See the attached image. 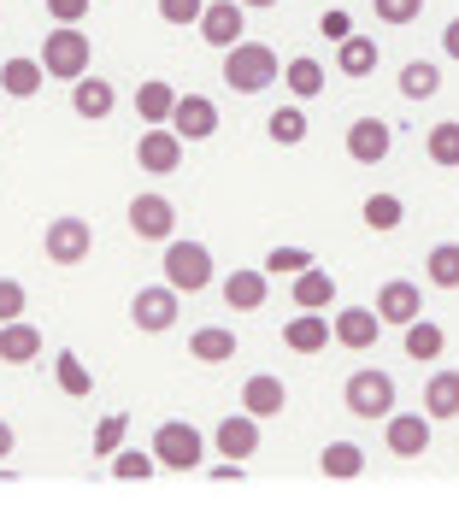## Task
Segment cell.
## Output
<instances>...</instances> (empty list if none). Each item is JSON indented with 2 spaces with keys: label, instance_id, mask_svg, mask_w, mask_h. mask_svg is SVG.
<instances>
[{
  "label": "cell",
  "instance_id": "cell-43",
  "mask_svg": "<svg viewBox=\"0 0 459 512\" xmlns=\"http://www.w3.org/2000/svg\"><path fill=\"white\" fill-rule=\"evenodd\" d=\"M48 18L53 24H83L89 18V0H48Z\"/></svg>",
  "mask_w": 459,
  "mask_h": 512
},
{
  "label": "cell",
  "instance_id": "cell-18",
  "mask_svg": "<svg viewBox=\"0 0 459 512\" xmlns=\"http://www.w3.org/2000/svg\"><path fill=\"white\" fill-rule=\"evenodd\" d=\"M283 407H289V389H283V377L254 371V377L242 383V412H254V418H277Z\"/></svg>",
  "mask_w": 459,
  "mask_h": 512
},
{
  "label": "cell",
  "instance_id": "cell-32",
  "mask_svg": "<svg viewBox=\"0 0 459 512\" xmlns=\"http://www.w3.org/2000/svg\"><path fill=\"white\" fill-rule=\"evenodd\" d=\"M359 218H365L377 236H389V230H401V218H407V201H401V195H365Z\"/></svg>",
  "mask_w": 459,
  "mask_h": 512
},
{
  "label": "cell",
  "instance_id": "cell-7",
  "mask_svg": "<svg viewBox=\"0 0 459 512\" xmlns=\"http://www.w3.org/2000/svg\"><path fill=\"white\" fill-rule=\"evenodd\" d=\"M136 165H142L148 177H171V171H183V136H177L171 124H148V130L136 136Z\"/></svg>",
  "mask_w": 459,
  "mask_h": 512
},
{
  "label": "cell",
  "instance_id": "cell-19",
  "mask_svg": "<svg viewBox=\"0 0 459 512\" xmlns=\"http://www.w3.org/2000/svg\"><path fill=\"white\" fill-rule=\"evenodd\" d=\"M283 342H289V354H324L330 348V318L324 312H295L283 324Z\"/></svg>",
  "mask_w": 459,
  "mask_h": 512
},
{
  "label": "cell",
  "instance_id": "cell-24",
  "mask_svg": "<svg viewBox=\"0 0 459 512\" xmlns=\"http://www.w3.org/2000/svg\"><path fill=\"white\" fill-rule=\"evenodd\" d=\"M42 77H48V71H42V59H24V53L0 65V89H6L12 101H30V95H42Z\"/></svg>",
  "mask_w": 459,
  "mask_h": 512
},
{
  "label": "cell",
  "instance_id": "cell-29",
  "mask_svg": "<svg viewBox=\"0 0 459 512\" xmlns=\"http://www.w3.org/2000/svg\"><path fill=\"white\" fill-rule=\"evenodd\" d=\"M53 383H59V395H71V401H89V395H95V377H89V365L71 354V348L53 359Z\"/></svg>",
  "mask_w": 459,
  "mask_h": 512
},
{
  "label": "cell",
  "instance_id": "cell-17",
  "mask_svg": "<svg viewBox=\"0 0 459 512\" xmlns=\"http://www.w3.org/2000/svg\"><path fill=\"white\" fill-rule=\"evenodd\" d=\"M265 295H271L265 265H248V271H230V277H224V307L230 312H259L265 307Z\"/></svg>",
  "mask_w": 459,
  "mask_h": 512
},
{
  "label": "cell",
  "instance_id": "cell-15",
  "mask_svg": "<svg viewBox=\"0 0 459 512\" xmlns=\"http://www.w3.org/2000/svg\"><path fill=\"white\" fill-rule=\"evenodd\" d=\"M171 130H177L183 142H206V136L218 130V106L206 101V95H177V106H171Z\"/></svg>",
  "mask_w": 459,
  "mask_h": 512
},
{
  "label": "cell",
  "instance_id": "cell-20",
  "mask_svg": "<svg viewBox=\"0 0 459 512\" xmlns=\"http://www.w3.org/2000/svg\"><path fill=\"white\" fill-rule=\"evenodd\" d=\"M112 106H118V89H112L106 77H77V83H71V112H77V118L101 124Z\"/></svg>",
  "mask_w": 459,
  "mask_h": 512
},
{
  "label": "cell",
  "instance_id": "cell-14",
  "mask_svg": "<svg viewBox=\"0 0 459 512\" xmlns=\"http://www.w3.org/2000/svg\"><path fill=\"white\" fill-rule=\"evenodd\" d=\"M389 148H395V130H389L383 118H354V124H348V159H354V165H383Z\"/></svg>",
  "mask_w": 459,
  "mask_h": 512
},
{
  "label": "cell",
  "instance_id": "cell-22",
  "mask_svg": "<svg viewBox=\"0 0 459 512\" xmlns=\"http://www.w3.org/2000/svg\"><path fill=\"white\" fill-rule=\"evenodd\" d=\"M36 354H42V330L36 324H24V318L0 324V365H30Z\"/></svg>",
  "mask_w": 459,
  "mask_h": 512
},
{
  "label": "cell",
  "instance_id": "cell-33",
  "mask_svg": "<svg viewBox=\"0 0 459 512\" xmlns=\"http://www.w3.org/2000/svg\"><path fill=\"white\" fill-rule=\"evenodd\" d=\"M424 154H430V165H448V171H459V118L430 124V136H424Z\"/></svg>",
  "mask_w": 459,
  "mask_h": 512
},
{
  "label": "cell",
  "instance_id": "cell-11",
  "mask_svg": "<svg viewBox=\"0 0 459 512\" xmlns=\"http://www.w3.org/2000/svg\"><path fill=\"white\" fill-rule=\"evenodd\" d=\"M377 336H383V318H377V307H342L336 318H330V342H336V348H348V354L377 348Z\"/></svg>",
  "mask_w": 459,
  "mask_h": 512
},
{
  "label": "cell",
  "instance_id": "cell-5",
  "mask_svg": "<svg viewBox=\"0 0 459 512\" xmlns=\"http://www.w3.org/2000/svg\"><path fill=\"white\" fill-rule=\"evenodd\" d=\"M342 401H348L354 418H389V412H395V377L365 365V371H354V377L342 383Z\"/></svg>",
  "mask_w": 459,
  "mask_h": 512
},
{
  "label": "cell",
  "instance_id": "cell-30",
  "mask_svg": "<svg viewBox=\"0 0 459 512\" xmlns=\"http://www.w3.org/2000/svg\"><path fill=\"white\" fill-rule=\"evenodd\" d=\"M283 83H289L295 101H312V95H324V65H318L312 53H301V59L283 65Z\"/></svg>",
  "mask_w": 459,
  "mask_h": 512
},
{
  "label": "cell",
  "instance_id": "cell-31",
  "mask_svg": "<svg viewBox=\"0 0 459 512\" xmlns=\"http://www.w3.org/2000/svg\"><path fill=\"white\" fill-rule=\"evenodd\" d=\"M401 342H407V359H442V348H448L442 324H430V318H412L401 330Z\"/></svg>",
  "mask_w": 459,
  "mask_h": 512
},
{
  "label": "cell",
  "instance_id": "cell-28",
  "mask_svg": "<svg viewBox=\"0 0 459 512\" xmlns=\"http://www.w3.org/2000/svg\"><path fill=\"white\" fill-rule=\"evenodd\" d=\"M171 106H177V89H171L165 77H148V83L136 89V118H142V124H171Z\"/></svg>",
  "mask_w": 459,
  "mask_h": 512
},
{
  "label": "cell",
  "instance_id": "cell-48",
  "mask_svg": "<svg viewBox=\"0 0 459 512\" xmlns=\"http://www.w3.org/2000/svg\"><path fill=\"white\" fill-rule=\"evenodd\" d=\"M242 6H248V12H265V6H277V0H242Z\"/></svg>",
  "mask_w": 459,
  "mask_h": 512
},
{
  "label": "cell",
  "instance_id": "cell-26",
  "mask_svg": "<svg viewBox=\"0 0 459 512\" xmlns=\"http://www.w3.org/2000/svg\"><path fill=\"white\" fill-rule=\"evenodd\" d=\"M318 471H324L330 483H354L359 471H365V448H359V442H330V448L318 454Z\"/></svg>",
  "mask_w": 459,
  "mask_h": 512
},
{
  "label": "cell",
  "instance_id": "cell-13",
  "mask_svg": "<svg viewBox=\"0 0 459 512\" xmlns=\"http://www.w3.org/2000/svg\"><path fill=\"white\" fill-rule=\"evenodd\" d=\"M371 307H377V318H383V324L407 330L412 318H424V289H418V283H407V277H389V283L377 289V301H371Z\"/></svg>",
  "mask_w": 459,
  "mask_h": 512
},
{
  "label": "cell",
  "instance_id": "cell-12",
  "mask_svg": "<svg viewBox=\"0 0 459 512\" xmlns=\"http://www.w3.org/2000/svg\"><path fill=\"white\" fill-rule=\"evenodd\" d=\"M383 442H389V454H401V460L430 454V412H389V418H383Z\"/></svg>",
  "mask_w": 459,
  "mask_h": 512
},
{
  "label": "cell",
  "instance_id": "cell-39",
  "mask_svg": "<svg viewBox=\"0 0 459 512\" xmlns=\"http://www.w3.org/2000/svg\"><path fill=\"white\" fill-rule=\"evenodd\" d=\"M306 265H312L306 248H271V254H265V277H301Z\"/></svg>",
  "mask_w": 459,
  "mask_h": 512
},
{
  "label": "cell",
  "instance_id": "cell-16",
  "mask_svg": "<svg viewBox=\"0 0 459 512\" xmlns=\"http://www.w3.org/2000/svg\"><path fill=\"white\" fill-rule=\"evenodd\" d=\"M212 448H218V454H230V460L259 454V418H254V412H230V418L212 430Z\"/></svg>",
  "mask_w": 459,
  "mask_h": 512
},
{
  "label": "cell",
  "instance_id": "cell-47",
  "mask_svg": "<svg viewBox=\"0 0 459 512\" xmlns=\"http://www.w3.org/2000/svg\"><path fill=\"white\" fill-rule=\"evenodd\" d=\"M12 448H18V436H12V424H6V418H0V460H6V454H12Z\"/></svg>",
  "mask_w": 459,
  "mask_h": 512
},
{
  "label": "cell",
  "instance_id": "cell-27",
  "mask_svg": "<svg viewBox=\"0 0 459 512\" xmlns=\"http://www.w3.org/2000/svg\"><path fill=\"white\" fill-rule=\"evenodd\" d=\"M424 412H430V424L459 418V371H436V377L424 383Z\"/></svg>",
  "mask_w": 459,
  "mask_h": 512
},
{
  "label": "cell",
  "instance_id": "cell-35",
  "mask_svg": "<svg viewBox=\"0 0 459 512\" xmlns=\"http://www.w3.org/2000/svg\"><path fill=\"white\" fill-rule=\"evenodd\" d=\"M424 277H430L436 289H459V242H436V248L424 254Z\"/></svg>",
  "mask_w": 459,
  "mask_h": 512
},
{
  "label": "cell",
  "instance_id": "cell-45",
  "mask_svg": "<svg viewBox=\"0 0 459 512\" xmlns=\"http://www.w3.org/2000/svg\"><path fill=\"white\" fill-rule=\"evenodd\" d=\"M212 477H218V483H242V460H224V465H212Z\"/></svg>",
  "mask_w": 459,
  "mask_h": 512
},
{
  "label": "cell",
  "instance_id": "cell-40",
  "mask_svg": "<svg viewBox=\"0 0 459 512\" xmlns=\"http://www.w3.org/2000/svg\"><path fill=\"white\" fill-rule=\"evenodd\" d=\"M206 12V0H159V18L171 24V30H195Z\"/></svg>",
  "mask_w": 459,
  "mask_h": 512
},
{
  "label": "cell",
  "instance_id": "cell-42",
  "mask_svg": "<svg viewBox=\"0 0 459 512\" xmlns=\"http://www.w3.org/2000/svg\"><path fill=\"white\" fill-rule=\"evenodd\" d=\"M30 307V295H24V283L18 277H0V324H12V318H24Z\"/></svg>",
  "mask_w": 459,
  "mask_h": 512
},
{
  "label": "cell",
  "instance_id": "cell-23",
  "mask_svg": "<svg viewBox=\"0 0 459 512\" xmlns=\"http://www.w3.org/2000/svg\"><path fill=\"white\" fill-rule=\"evenodd\" d=\"M189 359H201V365L236 359V330H230V324H201V330L189 336Z\"/></svg>",
  "mask_w": 459,
  "mask_h": 512
},
{
  "label": "cell",
  "instance_id": "cell-38",
  "mask_svg": "<svg viewBox=\"0 0 459 512\" xmlns=\"http://www.w3.org/2000/svg\"><path fill=\"white\" fill-rule=\"evenodd\" d=\"M124 430H130V418H124V412H112V418H101V430H95L89 454H101V460H112V454L124 448Z\"/></svg>",
  "mask_w": 459,
  "mask_h": 512
},
{
  "label": "cell",
  "instance_id": "cell-37",
  "mask_svg": "<svg viewBox=\"0 0 459 512\" xmlns=\"http://www.w3.org/2000/svg\"><path fill=\"white\" fill-rule=\"evenodd\" d=\"M153 471H159L153 448H142V454H136V448H118V454H112V477H118V483H148Z\"/></svg>",
  "mask_w": 459,
  "mask_h": 512
},
{
  "label": "cell",
  "instance_id": "cell-6",
  "mask_svg": "<svg viewBox=\"0 0 459 512\" xmlns=\"http://www.w3.org/2000/svg\"><path fill=\"white\" fill-rule=\"evenodd\" d=\"M42 254L53 265H83V259L95 254V230H89V218H53L48 230H42Z\"/></svg>",
  "mask_w": 459,
  "mask_h": 512
},
{
  "label": "cell",
  "instance_id": "cell-46",
  "mask_svg": "<svg viewBox=\"0 0 459 512\" xmlns=\"http://www.w3.org/2000/svg\"><path fill=\"white\" fill-rule=\"evenodd\" d=\"M442 48H448V59H459V18H448V30H442Z\"/></svg>",
  "mask_w": 459,
  "mask_h": 512
},
{
  "label": "cell",
  "instance_id": "cell-41",
  "mask_svg": "<svg viewBox=\"0 0 459 512\" xmlns=\"http://www.w3.org/2000/svg\"><path fill=\"white\" fill-rule=\"evenodd\" d=\"M371 12L383 18V24H418V12H424V0H371Z\"/></svg>",
  "mask_w": 459,
  "mask_h": 512
},
{
  "label": "cell",
  "instance_id": "cell-3",
  "mask_svg": "<svg viewBox=\"0 0 459 512\" xmlns=\"http://www.w3.org/2000/svg\"><path fill=\"white\" fill-rule=\"evenodd\" d=\"M89 30H77V24H59L48 30V42H42V71L48 77H65V83H77V77H89Z\"/></svg>",
  "mask_w": 459,
  "mask_h": 512
},
{
  "label": "cell",
  "instance_id": "cell-2",
  "mask_svg": "<svg viewBox=\"0 0 459 512\" xmlns=\"http://www.w3.org/2000/svg\"><path fill=\"white\" fill-rule=\"evenodd\" d=\"M159 271H165V283L177 289V295H201L212 289V254H206V242H165V254H159Z\"/></svg>",
  "mask_w": 459,
  "mask_h": 512
},
{
  "label": "cell",
  "instance_id": "cell-9",
  "mask_svg": "<svg viewBox=\"0 0 459 512\" xmlns=\"http://www.w3.org/2000/svg\"><path fill=\"white\" fill-rule=\"evenodd\" d=\"M195 30H201V42L206 48H236V42H242V30H248V6H242V0H206V12H201V24H195Z\"/></svg>",
  "mask_w": 459,
  "mask_h": 512
},
{
  "label": "cell",
  "instance_id": "cell-36",
  "mask_svg": "<svg viewBox=\"0 0 459 512\" xmlns=\"http://www.w3.org/2000/svg\"><path fill=\"white\" fill-rule=\"evenodd\" d=\"M442 89V71L430 65V59H412V65H401V95L407 101H430Z\"/></svg>",
  "mask_w": 459,
  "mask_h": 512
},
{
  "label": "cell",
  "instance_id": "cell-34",
  "mask_svg": "<svg viewBox=\"0 0 459 512\" xmlns=\"http://www.w3.org/2000/svg\"><path fill=\"white\" fill-rule=\"evenodd\" d=\"M265 136H271L277 148H301L306 142V112L301 106H277V112L265 118Z\"/></svg>",
  "mask_w": 459,
  "mask_h": 512
},
{
  "label": "cell",
  "instance_id": "cell-10",
  "mask_svg": "<svg viewBox=\"0 0 459 512\" xmlns=\"http://www.w3.org/2000/svg\"><path fill=\"white\" fill-rule=\"evenodd\" d=\"M124 218H130V236L136 242H171L177 236V206L165 201V195H136Z\"/></svg>",
  "mask_w": 459,
  "mask_h": 512
},
{
  "label": "cell",
  "instance_id": "cell-4",
  "mask_svg": "<svg viewBox=\"0 0 459 512\" xmlns=\"http://www.w3.org/2000/svg\"><path fill=\"white\" fill-rule=\"evenodd\" d=\"M153 460L165 465V471H201V454H206V436L195 424H183V418H165L159 430H153Z\"/></svg>",
  "mask_w": 459,
  "mask_h": 512
},
{
  "label": "cell",
  "instance_id": "cell-25",
  "mask_svg": "<svg viewBox=\"0 0 459 512\" xmlns=\"http://www.w3.org/2000/svg\"><path fill=\"white\" fill-rule=\"evenodd\" d=\"M377 59H383L377 42H371V36H359V30L336 42V71H342V77H371V71H377Z\"/></svg>",
  "mask_w": 459,
  "mask_h": 512
},
{
  "label": "cell",
  "instance_id": "cell-44",
  "mask_svg": "<svg viewBox=\"0 0 459 512\" xmlns=\"http://www.w3.org/2000/svg\"><path fill=\"white\" fill-rule=\"evenodd\" d=\"M318 30H324L330 42H342V36H354V18H348V12H324V18H318Z\"/></svg>",
  "mask_w": 459,
  "mask_h": 512
},
{
  "label": "cell",
  "instance_id": "cell-1",
  "mask_svg": "<svg viewBox=\"0 0 459 512\" xmlns=\"http://www.w3.org/2000/svg\"><path fill=\"white\" fill-rule=\"evenodd\" d=\"M283 71H277V53L265 48V42H236V48H224V83L236 89V95H259V89H271Z\"/></svg>",
  "mask_w": 459,
  "mask_h": 512
},
{
  "label": "cell",
  "instance_id": "cell-8",
  "mask_svg": "<svg viewBox=\"0 0 459 512\" xmlns=\"http://www.w3.org/2000/svg\"><path fill=\"white\" fill-rule=\"evenodd\" d=\"M177 312H183V295H177L171 283H153V289H136V295H130V324H136V330H148V336L171 330V324H177Z\"/></svg>",
  "mask_w": 459,
  "mask_h": 512
},
{
  "label": "cell",
  "instance_id": "cell-21",
  "mask_svg": "<svg viewBox=\"0 0 459 512\" xmlns=\"http://www.w3.org/2000/svg\"><path fill=\"white\" fill-rule=\"evenodd\" d=\"M295 307H301V312H324V307H336V277H330V271H324L318 259H312L301 277H295Z\"/></svg>",
  "mask_w": 459,
  "mask_h": 512
}]
</instances>
